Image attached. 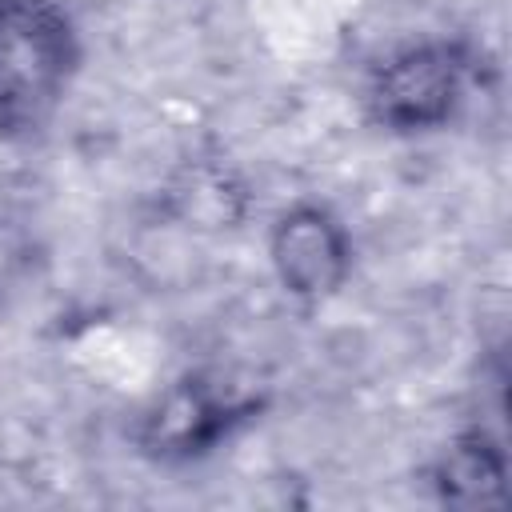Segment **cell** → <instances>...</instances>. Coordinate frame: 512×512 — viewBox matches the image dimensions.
Listing matches in <instances>:
<instances>
[{"label": "cell", "mask_w": 512, "mask_h": 512, "mask_svg": "<svg viewBox=\"0 0 512 512\" xmlns=\"http://www.w3.org/2000/svg\"><path fill=\"white\" fill-rule=\"evenodd\" d=\"M76 72V32L56 0H0V132L32 136Z\"/></svg>", "instance_id": "6da1fadb"}, {"label": "cell", "mask_w": 512, "mask_h": 512, "mask_svg": "<svg viewBox=\"0 0 512 512\" xmlns=\"http://www.w3.org/2000/svg\"><path fill=\"white\" fill-rule=\"evenodd\" d=\"M468 56L456 44H416L396 52L372 80L368 104L376 124L388 132H428L440 128L464 100Z\"/></svg>", "instance_id": "7a4b0ae2"}, {"label": "cell", "mask_w": 512, "mask_h": 512, "mask_svg": "<svg viewBox=\"0 0 512 512\" xmlns=\"http://www.w3.org/2000/svg\"><path fill=\"white\" fill-rule=\"evenodd\" d=\"M268 252L280 284L300 300L332 296L352 268V244L344 224L316 204H300L284 212L272 228Z\"/></svg>", "instance_id": "3957f363"}, {"label": "cell", "mask_w": 512, "mask_h": 512, "mask_svg": "<svg viewBox=\"0 0 512 512\" xmlns=\"http://www.w3.org/2000/svg\"><path fill=\"white\" fill-rule=\"evenodd\" d=\"M240 412L244 404H232L204 384H180L144 420V444L160 456H200L240 420Z\"/></svg>", "instance_id": "277c9868"}, {"label": "cell", "mask_w": 512, "mask_h": 512, "mask_svg": "<svg viewBox=\"0 0 512 512\" xmlns=\"http://www.w3.org/2000/svg\"><path fill=\"white\" fill-rule=\"evenodd\" d=\"M436 484L448 500L460 504H492L504 496V456L496 444L468 436L456 448H448V456L440 460Z\"/></svg>", "instance_id": "5b68a950"}]
</instances>
